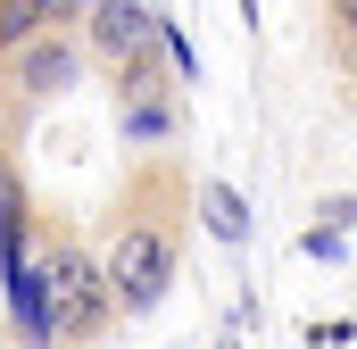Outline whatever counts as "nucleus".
I'll list each match as a JSON object with an SVG mask.
<instances>
[{
	"mask_svg": "<svg viewBox=\"0 0 357 349\" xmlns=\"http://www.w3.org/2000/svg\"><path fill=\"white\" fill-rule=\"evenodd\" d=\"M183 167L175 158H142V167L116 183V208H108V291H116V316H150L183 274Z\"/></svg>",
	"mask_w": 357,
	"mask_h": 349,
	"instance_id": "nucleus-1",
	"label": "nucleus"
},
{
	"mask_svg": "<svg viewBox=\"0 0 357 349\" xmlns=\"http://www.w3.org/2000/svg\"><path fill=\"white\" fill-rule=\"evenodd\" d=\"M33 291H42V325H50V341L67 349H91L108 325H125L116 316V291H108V258L91 250L75 225H42V242H33Z\"/></svg>",
	"mask_w": 357,
	"mask_h": 349,
	"instance_id": "nucleus-2",
	"label": "nucleus"
},
{
	"mask_svg": "<svg viewBox=\"0 0 357 349\" xmlns=\"http://www.w3.org/2000/svg\"><path fill=\"white\" fill-rule=\"evenodd\" d=\"M75 84H84V25L25 42V50H17V59L0 67V100H8V117H33V108L67 100Z\"/></svg>",
	"mask_w": 357,
	"mask_h": 349,
	"instance_id": "nucleus-3",
	"label": "nucleus"
},
{
	"mask_svg": "<svg viewBox=\"0 0 357 349\" xmlns=\"http://www.w3.org/2000/svg\"><path fill=\"white\" fill-rule=\"evenodd\" d=\"M108 91H116V133H125V142L158 150V142H175V133H183V100H175V59L125 67V75H108Z\"/></svg>",
	"mask_w": 357,
	"mask_h": 349,
	"instance_id": "nucleus-4",
	"label": "nucleus"
},
{
	"mask_svg": "<svg viewBox=\"0 0 357 349\" xmlns=\"http://www.w3.org/2000/svg\"><path fill=\"white\" fill-rule=\"evenodd\" d=\"M84 50L108 67V75L150 67V59H167V17L142 8V0H100V8L84 17Z\"/></svg>",
	"mask_w": 357,
	"mask_h": 349,
	"instance_id": "nucleus-5",
	"label": "nucleus"
},
{
	"mask_svg": "<svg viewBox=\"0 0 357 349\" xmlns=\"http://www.w3.org/2000/svg\"><path fill=\"white\" fill-rule=\"evenodd\" d=\"M67 25H84V8H75V0H0V67H8L25 42L67 34Z\"/></svg>",
	"mask_w": 357,
	"mask_h": 349,
	"instance_id": "nucleus-6",
	"label": "nucleus"
},
{
	"mask_svg": "<svg viewBox=\"0 0 357 349\" xmlns=\"http://www.w3.org/2000/svg\"><path fill=\"white\" fill-rule=\"evenodd\" d=\"M199 216H208L216 242H233V250L250 242V200H241L233 183H199Z\"/></svg>",
	"mask_w": 357,
	"mask_h": 349,
	"instance_id": "nucleus-7",
	"label": "nucleus"
},
{
	"mask_svg": "<svg viewBox=\"0 0 357 349\" xmlns=\"http://www.w3.org/2000/svg\"><path fill=\"white\" fill-rule=\"evenodd\" d=\"M324 34L333 50H357V0H324Z\"/></svg>",
	"mask_w": 357,
	"mask_h": 349,
	"instance_id": "nucleus-8",
	"label": "nucleus"
},
{
	"mask_svg": "<svg viewBox=\"0 0 357 349\" xmlns=\"http://www.w3.org/2000/svg\"><path fill=\"white\" fill-rule=\"evenodd\" d=\"M316 225H324V233H349L357 225V191L349 200H316Z\"/></svg>",
	"mask_w": 357,
	"mask_h": 349,
	"instance_id": "nucleus-9",
	"label": "nucleus"
},
{
	"mask_svg": "<svg viewBox=\"0 0 357 349\" xmlns=\"http://www.w3.org/2000/svg\"><path fill=\"white\" fill-rule=\"evenodd\" d=\"M258 8H266V0H241V17H250V25H258Z\"/></svg>",
	"mask_w": 357,
	"mask_h": 349,
	"instance_id": "nucleus-10",
	"label": "nucleus"
},
{
	"mask_svg": "<svg viewBox=\"0 0 357 349\" xmlns=\"http://www.w3.org/2000/svg\"><path fill=\"white\" fill-rule=\"evenodd\" d=\"M341 67H349V84H357V50H341Z\"/></svg>",
	"mask_w": 357,
	"mask_h": 349,
	"instance_id": "nucleus-11",
	"label": "nucleus"
}]
</instances>
